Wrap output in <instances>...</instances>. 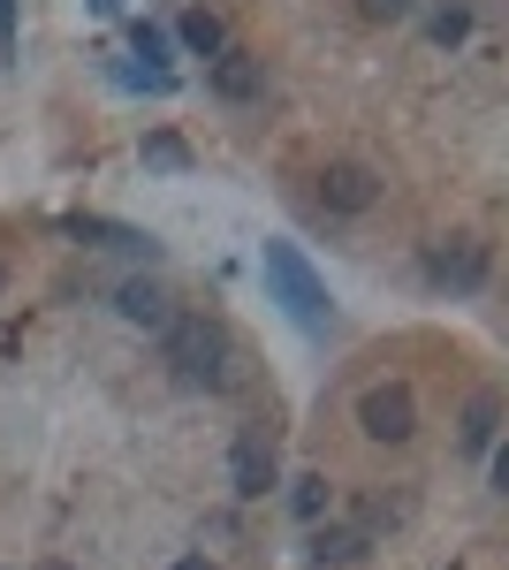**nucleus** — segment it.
Returning <instances> with one entry per match:
<instances>
[{
	"instance_id": "nucleus-9",
	"label": "nucleus",
	"mask_w": 509,
	"mask_h": 570,
	"mask_svg": "<svg viewBox=\"0 0 509 570\" xmlns=\"http://www.w3.org/2000/svg\"><path fill=\"white\" fill-rule=\"evenodd\" d=\"M365 548H373V532H365V525H327V532H312V563H320V570L365 563Z\"/></svg>"
},
{
	"instance_id": "nucleus-12",
	"label": "nucleus",
	"mask_w": 509,
	"mask_h": 570,
	"mask_svg": "<svg viewBox=\"0 0 509 570\" xmlns=\"http://www.w3.org/2000/svg\"><path fill=\"white\" fill-rule=\"evenodd\" d=\"M145 160H153V168H190V145H183V137H145Z\"/></svg>"
},
{
	"instance_id": "nucleus-8",
	"label": "nucleus",
	"mask_w": 509,
	"mask_h": 570,
	"mask_svg": "<svg viewBox=\"0 0 509 570\" xmlns=\"http://www.w3.org/2000/svg\"><path fill=\"white\" fill-rule=\"evenodd\" d=\"M115 305H123L129 327H160V335H168V320H175V305H168V289H160V282H123V289H115Z\"/></svg>"
},
{
	"instance_id": "nucleus-6",
	"label": "nucleus",
	"mask_w": 509,
	"mask_h": 570,
	"mask_svg": "<svg viewBox=\"0 0 509 570\" xmlns=\"http://www.w3.org/2000/svg\"><path fill=\"white\" fill-rule=\"evenodd\" d=\"M425 274H433L441 289H479V282H487V244H471V236H449V244H433Z\"/></svg>"
},
{
	"instance_id": "nucleus-14",
	"label": "nucleus",
	"mask_w": 509,
	"mask_h": 570,
	"mask_svg": "<svg viewBox=\"0 0 509 570\" xmlns=\"http://www.w3.org/2000/svg\"><path fill=\"white\" fill-rule=\"evenodd\" d=\"M464 31H471V8H457V0H449V8L433 16V46H457Z\"/></svg>"
},
{
	"instance_id": "nucleus-17",
	"label": "nucleus",
	"mask_w": 509,
	"mask_h": 570,
	"mask_svg": "<svg viewBox=\"0 0 509 570\" xmlns=\"http://www.w3.org/2000/svg\"><path fill=\"white\" fill-rule=\"evenodd\" d=\"M495 494H509V441L495 449Z\"/></svg>"
},
{
	"instance_id": "nucleus-19",
	"label": "nucleus",
	"mask_w": 509,
	"mask_h": 570,
	"mask_svg": "<svg viewBox=\"0 0 509 570\" xmlns=\"http://www.w3.org/2000/svg\"><path fill=\"white\" fill-rule=\"evenodd\" d=\"M91 8H99V16H115V8H123V0H91Z\"/></svg>"
},
{
	"instance_id": "nucleus-13",
	"label": "nucleus",
	"mask_w": 509,
	"mask_h": 570,
	"mask_svg": "<svg viewBox=\"0 0 509 570\" xmlns=\"http://www.w3.org/2000/svg\"><path fill=\"white\" fill-rule=\"evenodd\" d=\"M290 502H297V518H304V525H312V518L327 510V480H320V472H304V480H297V494H290Z\"/></svg>"
},
{
	"instance_id": "nucleus-10",
	"label": "nucleus",
	"mask_w": 509,
	"mask_h": 570,
	"mask_svg": "<svg viewBox=\"0 0 509 570\" xmlns=\"http://www.w3.org/2000/svg\"><path fill=\"white\" fill-rule=\"evenodd\" d=\"M495 419H502V395L479 389V395L464 403V449H495Z\"/></svg>"
},
{
	"instance_id": "nucleus-15",
	"label": "nucleus",
	"mask_w": 509,
	"mask_h": 570,
	"mask_svg": "<svg viewBox=\"0 0 509 570\" xmlns=\"http://www.w3.org/2000/svg\"><path fill=\"white\" fill-rule=\"evenodd\" d=\"M411 8H419V0H358V16H365V23H403Z\"/></svg>"
},
{
	"instance_id": "nucleus-4",
	"label": "nucleus",
	"mask_w": 509,
	"mask_h": 570,
	"mask_svg": "<svg viewBox=\"0 0 509 570\" xmlns=\"http://www.w3.org/2000/svg\"><path fill=\"white\" fill-rule=\"evenodd\" d=\"M320 206L327 214H365V206H381V176L365 160H327L320 168Z\"/></svg>"
},
{
	"instance_id": "nucleus-11",
	"label": "nucleus",
	"mask_w": 509,
	"mask_h": 570,
	"mask_svg": "<svg viewBox=\"0 0 509 570\" xmlns=\"http://www.w3.org/2000/svg\"><path fill=\"white\" fill-rule=\"evenodd\" d=\"M183 46H190V53H228V31H221V16H213V8H190V16H183Z\"/></svg>"
},
{
	"instance_id": "nucleus-7",
	"label": "nucleus",
	"mask_w": 509,
	"mask_h": 570,
	"mask_svg": "<svg viewBox=\"0 0 509 570\" xmlns=\"http://www.w3.org/2000/svg\"><path fill=\"white\" fill-rule=\"evenodd\" d=\"M213 91H221V99H236V107L258 99V91H266V61L236 53V46H228V53H213Z\"/></svg>"
},
{
	"instance_id": "nucleus-20",
	"label": "nucleus",
	"mask_w": 509,
	"mask_h": 570,
	"mask_svg": "<svg viewBox=\"0 0 509 570\" xmlns=\"http://www.w3.org/2000/svg\"><path fill=\"white\" fill-rule=\"evenodd\" d=\"M0 282H8V274H0Z\"/></svg>"
},
{
	"instance_id": "nucleus-3",
	"label": "nucleus",
	"mask_w": 509,
	"mask_h": 570,
	"mask_svg": "<svg viewBox=\"0 0 509 570\" xmlns=\"http://www.w3.org/2000/svg\"><path fill=\"white\" fill-rule=\"evenodd\" d=\"M358 426H365V441H411L419 434V395L403 381H373L358 395Z\"/></svg>"
},
{
	"instance_id": "nucleus-18",
	"label": "nucleus",
	"mask_w": 509,
	"mask_h": 570,
	"mask_svg": "<svg viewBox=\"0 0 509 570\" xmlns=\"http://www.w3.org/2000/svg\"><path fill=\"white\" fill-rule=\"evenodd\" d=\"M175 570H213V563H206V556H183V563H175Z\"/></svg>"
},
{
	"instance_id": "nucleus-2",
	"label": "nucleus",
	"mask_w": 509,
	"mask_h": 570,
	"mask_svg": "<svg viewBox=\"0 0 509 570\" xmlns=\"http://www.w3.org/2000/svg\"><path fill=\"white\" fill-rule=\"evenodd\" d=\"M258 274H266V289H274V305L290 312L297 327H335V297H327V282L312 274V259H304L297 244H266L258 252Z\"/></svg>"
},
{
	"instance_id": "nucleus-16",
	"label": "nucleus",
	"mask_w": 509,
	"mask_h": 570,
	"mask_svg": "<svg viewBox=\"0 0 509 570\" xmlns=\"http://www.w3.org/2000/svg\"><path fill=\"white\" fill-rule=\"evenodd\" d=\"M129 46H137V53H145V61H168V39H160V31H153V23H129Z\"/></svg>"
},
{
	"instance_id": "nucleus-5",
	"label": "nucleus",
	"mask_w": 509,
	"mask_h": 570,
	"mask_svg": "<svg viewBox=\"0 0 509 570\" xmlns=\"http://www.w3.org/2000/svg\"><path fill=\"white\" fill-rule=\"evenodd\" d=\"M228 480H236V494H244V502H258L266 487H282V456H274V441L258 434V426L228 449Z\"/></svg>"
},
{
	"instance_id": "nucleus-1",
	"label": "nucleus",
	"mask_w": 509,
	"mask_h": 570,
	"mask_svg": "<svg viewBox=\"0 0 509 570\" xmlns=\"http://www.w3.org/2000/svg\"><path fill=\"white\" fill-rule=\"evenodd\" d=\"M168 365L190 381V389H244V343L221 327V320H206V312H183V320H168Z\"/></svg>"
}]
</instances>
